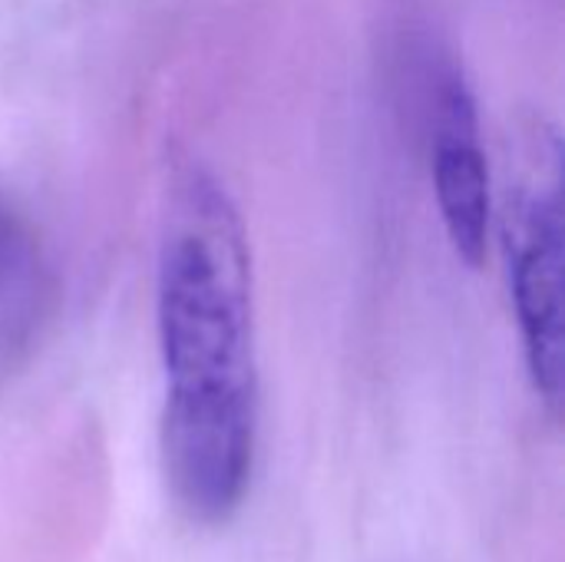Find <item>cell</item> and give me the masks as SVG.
I'll return each mask as SVG.
<instances>
[{
  "instance_id": "cell-1",
  "label": "cell",
  "mask_w": 565,
  "mask_h": 562,
  "mask_svg": "<svg viewBox=\"0 0 565 562\" xmlns=\"http://www.w3.org/2000/svg\"><path fill=\"white\" fill-rule=\"evenodd\" d=\"M156 331L166 374L162 474L185 520L228 523L258 454V361L248 238L212 169L175 172L156 262Z\"/></svg>"
},
{
  "instance_id": "cell-2",
  "label": "cell",
  "mask_w": 565,
  "mask_h": 562,
  "mask_svg": "<svg viewBox=\"0 0 565 562\" xmlns=\"http://www.w3.org/2000/svg\"><path fill=\"white\" fill-rule=\"evenodd\" d=\"M536 162L513 189L503 245L526 368L536 394L559 417L565 391V225L559 142L553 136L546 149L540 142Z\"/></svg>"
},
{
  "instance_id": "cell-3",
  "label": "cell",
  "mask_w": 565,
  "mask_h": 562,
  "mask_svg": "<svg viewBox=\"0 0 565 562\" xmlns=\"http://www.w3.org/2000/svg\"><path fill=\"white\" fill-rule=\"evenodd\" d=\"M430 176L447 238L457 258L477 268L490 242L493 195L477 96L460 66H444L437 73L430 106Z\"/></svg>"
},
{
  "instance_id": "cell-4",
  "label": "cell",
  "mask_w": 565,
  "mask_h": 562,
  "mask_svg": "<svg viewBox=\"0 0 565 562\" xmlns=\"http://www.w3.org/2000/svg\"><path fill=\"white\" fill-rule=\"evenodd\" d=\"M46 301V265L33 225L0 192V348L23 341Z\"/></svg>"
}]
</instances>
